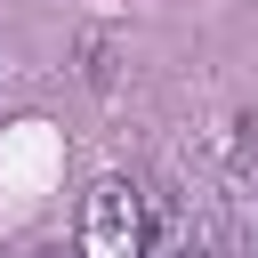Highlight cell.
<instances>
[{"instance_id":"6da1fadb","label":"cell","mask_w":258,"mask_h":258,"mask_svg":"<svg viewBox=\"0 0 258 258\" xmlns=\"http://www.w3.org/2000/svg\"><path fill=\"white\" fill-rule=\"evenodd\" d=\"M145 234H153V202L137 177L105 169L81 202V258H145Z\"/></svg>"},{"instance_id":"7a4b0ae2","label":"cell","mask_w":258,"mask_h":258,"mask_svg":"<svg viewBox=\"0 0 258 258\" xmlns=\"http://www.w3.org/2000/svg\"><path fill=\"white\" fill-rule=\"evenodd\" d=\"M185 258H226V250H218V234H210L202 218H194V234H185Z\"/></svg>"},{"instance_id":"3957f363","label":"cell","mask_w":258,"mask_h":258,"mask_svg":"<svg viewBox=\"0 0 258 258\" xmlns=\"http://www.w3.org/2000/svg\"><path fill=\"white\" fill-rule=\"evenodd\" d=\"M24 258H81V242L64 250V242H40V250H24Z\"/></svg>"},{"instance_id":"277c9868","label":"cell","mask_w":258,"mask_h":258,"mask_svg":"<svg viewBox=\"0 0 258 258\" xmlns=\"http://www.w3.org/2000/svg\"><path fill=\"white\" fill-rule=\"evenodd\" d=\"M250 250H258V202H250Z\"/></svg>"}]
</instances>
